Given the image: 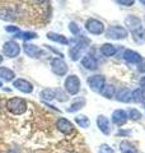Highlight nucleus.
Wrapping results in <instances>:
<instances>
[{
    "label": "nucleus",
    "instance_id": "obj_38",
    "mask_svg": "<svg viewBox=\"0 0 145 153\" xmlns=\"http://www.w3.org/2000/svg\"><path fill=\"white\" fill-rule=\"evenodd\" d=\"M117 134L118 135H127V134H130V131H118Z\"/></svg>",
    "mask_w": 145,
    "mask_h": 153
},
{
    "label": "nucleus",
    "instance_id": "obj_29",
    "mask_svg": "<svg viewBox=\"0 0 145 153\" xmlns=\"http://www.w3.org/2000/svg\"><path fill=\"white\" fill-rule=\"evenodd\" d=\"M134 35V41L138 42V44H143L145 42V30H140L136 33H132Z\"/></svg>",
    "mask_w": 145,
    "mask_h": 153
},
{
    "label": "nucleus",
    "instance_id": "obj_2",
    "mask_svg": "<svg viewBox=\"0 0 145 153\" xmlns=\"http://www.w3.org/2000/svg\"><path fill=\"white\" fill-rule=\"evenodd\" d=\"M80 87H81V82L78 75L71 74L69 76H66V79L64 82V88L69 94L71 96L78 94L80 92Z\"/></svg>",
    "mask_w": 145,
    "mask_h": 153
},
{
    "label": "nucleus",
    "instance_id": "obj_12",
    "mask_svg": "<svg viewBox=\"0 0 145 153\" xmlns=\"http://www.w3.org/2000/svg\"><path fill=\"white\" fill-rule=\"evenodd\" d=\"M127 112L124 111V110H115V111L112 112V116H111V119H112V123L115 124L116 126H122L125 125V124L127 123Z\"/></svg>",
    "mask_w": 145,
    "mask_h": 153
},
{
    "label": "nucleus",
    "instance_id": "obj_4",
    "mask_svg": "<svg viewBox=\"0 0 145 153\" xmlns=\"http://www.w3.org/2000/svg\"><path fill=\"white\" fill-rule=\"evenodd\" d=\"M104 35L109 40H124L129 35V31L122 26H109L104 31Z\"/></svg>",
    "mask_w": 145,
    "mask_h": 153
},
{
    "label": "nucleus",
    "instance_id": "obj_31",
    "mask_svg": "<svg viewBox=\"0 0 145 153\" xmlns=\"http://www.w3.org/2000/svg\"><path fill=\"white\" fill-rule=\"evenodd\" d=\"M55 98L59 100V101H61V102H65V101H67V100H69L67 94L62 92L61 89H56V91H55Z\"/></svg>",
    "mask_w": 145,
    "mask_h": 153
},
{
    "label": "nucleus",
    "instance_id": "obj_10",
    "mask_svg": "<svg viewBox=\"0 0 145 153\" xmlns=\"http://www.w3.org/2000/svg\"><path fill=\"white\" fill-rule=\"evenodd\" d=\"M13 87L18 89L19 92L22 93H26V94H30L33 92V85L31 82H28L26 79H22V78H18V79H14L13 80Z\"/></svg>",
    "mask_w": 145,
    "mask_h": 153
},
{
    "label": "nucleus",
    "instance_id": "obj_23",
    "mask_svg": "<svg viewBox=\"0 0 145 153\" xmlns=\"http://www.w3.org/2000/svg\"><path fill=\"white\" fill-rule=\"evenodd\" d=\"M120 151L121 153H138V149L135 148V146L127 140H122L120 143Z\"/></svg>",
    "mask_w": 145,
    "mask_h": 153
},
{
    "label": "nucleus",
    "instance_id": "obj_39",
    "mask_svg": "<svg viewBox=\"0 0 145 153\" xmlns=\"http://www.w3.org/2000/svg\"><path fill=\"white\" fill-rule=\"evenodd\" d=\"M141 103L144 105V107H145V94H144V98H143V101H141Z\"/></svg>",
    "mask_w": 145,
    "mask_h": 153
},
{
    "label": "nucleus",
    "instance_id": "obj_32",
    "mask_svg": "<svg viewBox=\"0 0 145 153\" xmlns=\"http://www.w3.org/2000/svg\"><path fill=\"white\" fill-rule=\"evenodd\" d=\"M69 30H70V32L72 33V35H75V36H78L79 33H80V28H79V26L76 25L75 22H70V25H69Z\"/></svg>",
    "mask_w": 145,
    "mask_h": 153
},
{
    "label": "nucleus",
    "instance_id": "obj_11",
    "mask_svg": "<svg viewBox=\"0 0 145 153\" xmlns=\"http://www.w3.org/2000/svg\"><path fill=\"white\" fill-rule=\"evenodd\" d=\"M23 50H24V54L27 56L32 57V59H35V57H41L43 54H45V51H43L40 46H36V45H32V44H24Z\"/></svg>",
    "mask_w": 145,
    "mask_h": 153
},
{
    "label": "nucleus",
    "instance_id": "obj_15",
    "mask_svg": "<svg viewBox=\"0 0 145 153\" xmlns=\"http://www.w3.org/2000/svg\"><path fill=\"white\" fill-rule=\"evenodd\" d=\"M115 98L120 102H124V103H129L131 102V91L126 87H122L120 88L118 91H116V94H115Z\"/></svg>",
    "mask_w": 145,
    "mask_h": 153
},
{
    "label": "nucleus",
    "instance_id": "obj_8",
    "mask_svg": "<svg viewBox=\"0 0 145 153\" xmlns=\"http://www.w3.org/2000/svg\"><path fill=\"white\" fill-rule=\"evenodd\" d=\"M85 30L89 33H92V35H102L106 31L104 25L95 18H89L88 21L85 22Z\"/></svg>",
    "mask_w": 145,
    "mask_h": 153
},
{
    "label": "nucleus",
    "instance_id": "obj_17",
    "mask_svg": "<svg viewBox=\"0 0 145 153\" xmlns=\"http://www.w3.org/2000/svg\"><path fill=\"white\" fill-rule=\"evenodd\" d=\"M81 65H83L87 70H94V69H97V60L94 59V56H92V55H84L81 57Z\"/></svg>",
    "mask_w": 145,
    "mask_h": 153
},
{
    "label": "nucleus",
    "instance_id": "obj_25",
    "mask_svg": "<svg viewBox=\"0 0 145 153\" xmlns=\"http://www.w3.org/2000/svg\"><path fill=\"white\" fill-rule=\"evenodd\" d=\"M40 96H41V98L43 100V101H51V100H55V89H51V88L42 89Z\"/></svg>",
    "mask_w": 145,
    "mask_h": 153
},
{
    "label": "nucleus",
    "instance_id": "obj_30",
    "mask_svg": "<svg viewBox=\"0 0 145 153\" xmlns=\"http://www.w3.org/2000/svg\"><path fill=\"white\" fill-rule=\"evenodd\" d=\"M129 117L131 119V120H135V121L140 120V119H141V112L136 108H130L129 110Z\"/></svg>",
    "mask_w": 145,
    "mask_h": 153
},
{
    "label": "nucleus",
    "instance_id": "obj_22",
    "mask_svg": "<svg viewBox=\"0 0 145 153\" xmlns=\"http://www.w3.org/2000/svg\"><path fill=\"white\" fill-rule=\"evenodd\" d=\"M101 52H102L103 56H113L116 52H117V49H116V46H113L112 44H103L101 46Z\"/></svg>",
    "mask_w": 145,
    "mask_h": 153
},
{
    "label": "nucleus",
    "instance_id": "obj_18",
    "mask_svg": "<svg viewBox=\"0 0 145 153\" xmlns=\"http://www.w3.org/2000/svg\"><path fill=\"white\" fill-rule=\"evenodd\" d=\"M0 78L5 82H12V80L16 79V73L5 66H0Z\"/></svg>",
    "mask_w": 145,
    "mask_h": 153
},
{
    "label": "nucleus",
    "instance_id": "obj_13",
    "mask_svg": "<svg viewBox=\"0 0 145 153\" xmlns=\"http://www.w3.org/2000/svg\"><path fill=\"white\" fill-rule=\"evenodd\" d=\"M56 128L59 131H61L62 134H66V135H69V134L74 131V125L65 117H60L56 121Z\"/></svg>",
    "mask_w": 145,
    "mask_h": 153
},
{
    "label": "nucleus",
    "instance_id": "obj_37",
    "mask_svg": "<svg viewBox=\"0 0 145 153\" xmlns=\"http://www.w3.org/2000/svg\"><path fill=\"white\" fill-rule=\"evenodd\" d=\"M138 70H139V71H141V73H145V60H143L141 63L139 64Z\"/></svg>",
    "mask_w": 145,
    "mask_h": 153
},
{
    "label": "nucleus",
    "instance_id": "obj_6",
    "mask_svg": "<svg viewBox=\"0 0 145 153\" xmlns=\"http://www.w3.org/2000/svg\"><path fill=\"white\" fill-rule=\"evenodd\" d=\"M3 54L7 57H9V59L17 57L21 54V46H19L17 41H13V40L7 41V42H4V45H3Z\"/></svg>",
    "mask_w": 145,
    "mask_h": 153
},
{
    "label": "nucleus",
    "instance_id": "obj_33",
    "mask_svg": "<svg viewBox=\"0 0 145 153\" xmlns=\"http://www.w3.org/2000/svg\"><path fill=\"white\" fill-rule=\"evenodd\" d=\"M116 4H118V5H122V7H131L135 4L134 0H117Z\"/></svg>",
    "mask_w": 145,
    "mask_h": 153
},
{
    "label": "nucleus",
    "instance_id": "obj_1",
    "mask_svg": "<svg viewBox=\"0 0 145 153\" xmlns=\"http://www.w3.org/2000/svg\"><path fill=\"white\" fill-rule=\"evenodd\" d=\"M7 110L13 115H23L27 111V102L21 97H12L7 101Z\"/></svg>",
    "mask_w": 145,
    "mask_h": 153
},
{
    "label": "nucleus",
    "instance_id": "obj_28",
    "mask_svg": "<svg viewBox=\"0 0 145 153\" xmlns=\"http://www.w3.org/2000/svg\"><path fill=\"white\" fill-rule=\"evenodd\" d=\"M144 94H145L144 91L138 88V89H135V91L131 92V100L134 102H141L143 98H144Z\"/></svg>",
    "mask_w": 145,
    "mask_h": 153
},
{
    "label": "nucleus",
    "instance_id": "obj_7",
    "mask_svg": "<svg viewBox=\"0 0 145 153\" xmlns=\"http://www.w3.org/2000/svg\"><path fill=\"white\" fill-rule=\"evenodd\" d=\"M88 85L90 87V89L93 92L101 93V91L103 89V87L106 85V78L102 74H93L88 78Z\"/></svg>",
    "mask_w": 145,
    "mask_h": 153
},
{
    "label": "nucleus",
    "instance_id": "obj_41",
    "mask_svg": "<svg viewBox=\"0 0 145 153\" xmlns=\"http://www.w3.org/2000/svg\"><path fill=\"white\" fill-rule=\"evenodd\" d=\"M140 3H141V4H144V5H145V0H141V1H140Z\"/></svg>",
    "mask_w": 145,
    "mask_h": 153
},
{
    "label": "nucleus",
    "instance_id": "obj_40",
    "mask_svg": "<svg viewBox=\"0 0 145 153\" xmlns=\"http://www.w3.org/2000/svg\"><path fill=\"white\" fill-rule=\"evenodd\" d=\"M1 63H3V56L0 55V64H1Z\"/></svg>",
    "mask_w": 145,
    "mask_h": 153
},
{
    "label": "nucleus",
    "instance_id": "obj_9",
    "mask_svg": "<svg viewBox=\"0 0 145 153\" xmlns=\"http://www.w3.org/2000/svg\"><path fill=\"white\" fill-rule=\"evenodd\" d=\"M125 25H126V30L132 33H136L140 30H143L141 19L138 18L136 16H127L125 18Z\"/></svg>",
    "mask_w": 145,
    "mask_h": 153
},
{
    "label": "nucleus",
    "instance_id": "obj_3",
    "mask_svg": "<svg viewBox=\"0 0 145 153\" xmlns=\"http://www.w3.org/2000/svg\"><path fill=\"white\" fill-rule=\"evenodd\" d=\"M88 45H89V40H87V38H80L74 46L70 47V50H69L70 59L72 61H78L80 59V56H83V52L87 47H88Z\"/></svg>",
    "mask_w": 145,
    "mask_h": 153
},
{
    "label": "nucleus",
    "instance_id": "obj_34",
    "mask_svg": "<svg viewBox=\"0 0 145 153\" xmlns=\"http://www.w3.org/2000/svg\"><path fill=\"white\" fill-rule=\"evenodd\" d=\"M99 153H115V151L107 144H102L99 147Z\"/></svg>",
    "mask_w": 145,
    "mask_h": 153
},
{
    "label": "nucleus",
    "instance_id": "obj_16",
    "mask_svg": "<svg viewBox=\"0 0 145 153\" xmlns=\"http://www.w3.org/2000/svg\"><path fill=\"white\" fill-rule=\"evenodd\" d=\"M97 126L104 135H109L111 134V128H109V121L104 115H98L97 116Z\"/></svg>",
    "mask_w": 145,
    "mask_h": 153
},
{
    "label": "nucleus",
    "instance_id": "obj_36",
    "mask_svg": "<svg viewBox=\"0 0 145 153\" xmlns=\"http://www.w3.org/2000/svg\"><path fill=\"white\" fill-rule=\"evenodd\" d=\"M139 85H140V89L145 91V75L141 76V79H140V82H139Z\"/></svg>",
    "mask_w": 145,
    "mask_h": 153
},
{
    "label": "nucleus",
    "instance_id": "obj_5",
    "mask_svg": "<svg viewBox=\"0 0 145 153\" xmlns=\"http://www.w3.org/2000/svg\"><path fill=\"white\" fill-rule=\"evenodd\" d=\"M51 70L56 75L64 76L66 75L67 70H69V66H67V64L65 63V60L62 57H54L51 60Z\"/></svg>",
    "mask_w": 145,
    "mask_h": 153
},
{
    "label": "nucleus",
    "instance_id": "obj_21",
    "mask_svg": "<svg viewBox=\"0 0 145 153\" xmlns=\"http://www.w3.org/2000/svg\"><path fill=\"white\" fill-rule=\"evenodd\" d=\"M85 103H87V101H85V98H84V97H78L74 102L71 103V106L67 108V111H69V112L79 111V110H81V108L85 106Z\"/></svg>",
    "mask_w": 145,
    "mask_h": 153
},
{
    "label": "nucleus",
    "instance_id": "obj_42",
    "mask_svg": "<svg viewBox=\"0 0 145 153\" xmlns=\"http://www.w3.org/2000/svg\"><path fill=\"white\" fill-rule=\"evenodd\" d=\"M1 87H3V83H1V82H0V88H1Z\"/></svg>",
    "mask_w": 145,
    "mask_h": 153
},
{
    "label": "nucleus",
    "instance_id": "obj_24",
    "mask_svg": "<svg viewBox=\"0 0 145 153\" xmlns=\"http://www.w3.org/2000/svg\"><path fill=\"white\" fill-rule=\"evenodd\" d=\"M75 123H76V125H79L80 128H89L90 125V120H89V117L88 116H85V115H78V116L75 117Z\"/></svg>",
    "mask_w": 145,
    "mask_h": 153
},
{
    "label": "nucleus",
    "instance_id": "obj_20",
    "mask_svg": "<svg viewBox=\"0 0 145 153\" xmlns=\"http://www.w3.org/2000/svg\"><path fill=\"white\" fill-rule=\"evenodd\" d=\"M116 87L113 84H106L103 89L101 91V94L103 96L104 98H107V100H111V98H113L115 97V94H116Z\"/></svg>",
    "mask_w": 145,
    "mask_h": 153
},
{
    "label": "nucleus",
    "instance_id": "obj_19",
    "mask_svg": "<svg viewBox=\"0 0 145 153\" xmlns=\"http://www.w3.org/2000/svg\"><path fill=\"white\" fill-rule=\"evenodd\" d=\"M47 38L54 42H57V44H61V45H69V40L66 38V36H62L60 33H55V32H48L47 33Z\"/></svg>",
    "mask_w": 145,
    "mask_h": 153
},
{
    "label": "nucleus",
    "instance_id": "obj_26",
    "mask_svg": "<svg viewBox=\"0 0 145 153\" xmlns=\"http://www.w3.org/2000/svg\"><path fill=\"white\" fill-rule=\"evenodd\" d=\"M0 18L5 21H14L16 19V13L10 9H1L0 10Z\"/></svg>",
    "mask_w": 145,
    "mask_h": 153
},
{
    "label": "nucleus",
    "instance_id": "obj_35",
    "mask_svg": "<svg viewBox=\"0 0 145 153\" xmlns=\"http://www.w3.org/2000/svg\"><path fill=\"white\" fill-rule=\"evenodd\" d=\"M5 31L9 33H14V35L21 32L19 31V27H17V26H5Z\"/></svg>",
    "mask_w": 145,
    "mask_h": 153
},
{
    "label": "nucleus",
    "instance_id": "obj_14",
    "mask_svg": "<svg viewBox=\"0 0 145 153\" xmlns=\"http://www.w3.org/2000/svg\"><path fill=\"white\" fill-rule=\"evenodd\" d=\"M122 57L126 63H130V64H140L143 61V56L134 50H125Z\"/></svg>",
    "mask_w": 145,
    "mask_h": 153
},
{
    "label": "nucleus",
    "instance_id": "obj_27",
    "mask_svg": "<svg viewBox=\"0 0 145 153\" xmlns=\"http://www.w3.org/2000/svg\"><path fill=\"white\" fill-rule=\"evenodd\" d=\"M14 37L22 38L24 41H30V40H33V38H37L38 36H37V33L28 31V32H19V33H17V36H14Z\"/></svg>",
    "mask_w": 145,
    "mask_h": 153
}]
</instances>
